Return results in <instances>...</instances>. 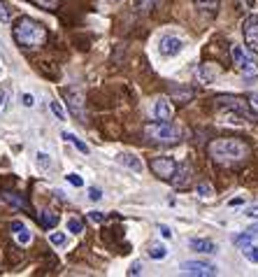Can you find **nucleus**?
Listing matches in <instances>:
<instances>
[{"mask_svg": "<svg viewBox=\"0 0 258 277\" xmlns=\"http://www.w3.org/2000/svg\"><path fill=\"white\" fill-rule=\"evenodd\" d=\"M2 200H5V203H9L12 208H28V203H26V200H23L19 193L5 191V193H2Z\"/></svg>", "mask_w": 258, "mask_h": 277, "instance_id": "5701e85b", "label": "nucleus"}, {"mask_svg": "<svg viewBox=\"0 0 258 277\" xmlns=\"http://www.w3.org/2000/svg\"><path fill=\"white\" fill-rule=\"evenodd\" d=\"M63 96H65V103H68V110L70 114L75 116L79 123H86V112H84V93L79 86H68L63 89Z\"/></svg>", "mask_w": 258, "mask_h": 277, "instance_id": "20e7f679", "label": "nucleus"}, {"mask_svg": "<svg viewBox=\"0 0 258 277\" xmlns=\"http://www.w3.org/2000/svg\"><path fill=\"white\" fill-rule=\"evenodd\" d=\"M38 168L47 172V170L52 168V156L45 154V152H38Z\"/></svg>", "mask_w": 258, "mask_h": 277, "instance_id": "393cba45", "label": "nucleus"}, {"mask_svg": "<svg viewBox=\"0 0 258 277\" xmlns=\"http://www.w3.org/2000/svg\"><path fill=\"white\" fill-rule=\"evenodd\" d=\"M0 21H2V23L12 21V14H9V7L5 5V0H0Z\"/></svg>", "mask_w": 258, "mask_h": 277, "instance_id": "bb28decb", "label": "nucleus"}, {"mask_svg": "<svg viewBox=\"0 0 258 277\" xmlns=\"http://www.w3.org/2000/svg\"><path fill=\"white\" fill-rule=\"evenodd\" d=\"M14 40L21 47H26V49H33V47L45 45L47 28L40 21L31 19V16H21V19L14 23Z\"/></svg>", "mask_w": 258, "mask_h": 277, "instance_id": "f03ea898", "label": "nucleus"}, {"mask_svg": "<svg viewBox=\"0 0 258 277\" xmlns=\"http://www.w3.org/2000/svg\"><path fill=\"white\" fill-rule=\"evenodd\" d=\"M21 103L26 105V108H33V105H35V96H33V93H23Z\"/></svg>", "mask_w": 258, "mask_h": 277, "instance_id": "473e14b6", "label": "nucleus"}, {"mask_svg": "<svg viewBox=\"0 0 258 277\" xmlns=\"http://www.w3.org/2000/svg\"><path fill=\"white\" fill-rule=\"evenodd\" d=\"M237 5H242V7H251L254 5V0H235Z\"/></svg>", "mask_w": 258, "mask_h": 277, "instance_id": "a19ab883", "label": "nucleus"}, {"mask_svg": "<svg viewBox=\"0 0 258 277\" xmlns=\"http://www.w3.org/2000/svg\"><path fill=\"white\" fill-rule=\"evenodd\" d=\"M193 96H196V91L193 89H189V86H170V98L175 100V103H179V105H186V103H191L193 100Z\"/></svg>", "mask_w": 258, "mask_h": 277, "instance_id": "ddd939ff", "label": "nucleus"}, {"mask_svg": "<svg viewBox=\"0 0 258 277\" xmlns=\"http://www.w3.org/2000/svg\"><path fill=\"white\" fill-rule=\"evenodd\" d=\"M61 138L65 140V142H70V145H75L77 149H79V152H82V154H91V147H89V145H84V142H82V140H79V138H77L75 133H68V131H63V133H61Z\"/></svg>", "mask_w": 258, "mask_h": 277, "instance_id": "aec40b11", "label": "nucleus"}, {"mask_svg": "<svg viewBox=\"0 0 258 277\" xmlns=\"http://www.w3.org/2000/svg\"><path fill=\"white\" fill-rule=\"evenodd\" d=\"M158 231H160V235H163L165 240H170V238H172V228H170L167 223H160V226H158Z\"/></svg>", "mask_w": 258, "mask_h": 277, "instance_id": "72a5a7b5", "label": "nucleus"}, {"mask_svg": "<svg viewBox=\"0 0 258 277\" xmlns=\"http://www.w3.org/2000/svg\"><path fill=\"white\" fill-rule=\"evenodd\" d=\"M89 198H91V200H100V198H103V191H100L98 186H91V189H89Z\"/></svg>", "mask_w": 258, "mask_h": 277, "instance_id": "c9c22d12", "label": "nucleus"}, {"mask_svg": "<svg viewBox=\"0 0 258 277\" xmlns=\"http://www.w3.org/2000/svg\"><path fill=\"white\" fill-rule=\"evenodd\" d=\"M189 247L193 252H203V254H216L219 252V247L214 245L212 240H205V238H191Z\"/></svg>", "mask_w": 258, "mask_h": 277, "instance_id": "2eb2a0df", "label": "nucleus"}, {"mask_svg": "<svg viewBox=\"0 0 258 277\" xmlns=\"http://www.w3.org/2000/svg\"><path fill=\"white\" fill-rule=\"evenodd\" d=\"M254 105H258V93H254Z\"/></svg>", "mask_w": 258, "mask_h": 277, "instance_id": "37998d69", "label": "nucleus"}, {"mask_svg": "<svg viewBox=\"0 0 258 277\" xmlns=\"http://www.w3.org/2000/svg\"><path fill=\"white\" fill-rule=\"evenodd\" d=\"M230 56H233V63H235V68L242 72V77H244V79H254V77L258 75L256 63H254L249 56H247V52H244L242 47L233 45V49H230Z\"/></svg>", "mask_w": 258, "mask_h": 277, "instance_id": "39448f33", "label": "nucleus"}, {"mask_svg": "<svg viewBox=\"0 0 258 277\" xmlns=\"http://www.w3.org/2000/svg\"><path fill=\"white\" fill-rule=\"evenodd\" d=\"M193 5L198 9H203V12H207V14H219L221 0H193Z\"/></svg>", "mask_w": 258, "mask_h": 277, "instance_id": "6ab92c4d", "label": "nucleus"}, {"mask_svg": "<svg viewBox=\"0 0 258 277\" xmlns=\"http://www.w3.org/2000/svg\"><path fill=\"white\" fill-rule=\"evenodd\" d=\"M209 156L216 163H240L249 156V145L237 138H221L209 142Z\"/></svg>", "mask_w": 258, "mask_h": 277, "instance_id": "f257e3e1", "label": "nucleus"}, {"mask_svg": "<svg viewBox=\"0 0 258 277\" xmlns=\"http://www.w3.org/2000/svg\"><path fill=\"white\" fill-rule=\"evenodd\" d=\"M68 182H70L72 186H82V184H84V182H82V177H79L77 172H70V175H68Z\"/></svg>", "mask_w": 258, "mask_h": 277, "instance_id": "f704fd0d", "label": "nucleus"}, {"mask_svg": "<svg viewBox=\"0 0 258 277\" xmlns=\"http://www.w3.org/2000/svg\"><path fill=\"white\" fill-rule=\"evenodd\" d=\"M5 98H7V96H5V91L0 89V108H2V103H5Z\"/></svg>", "mask_w": 258, "mask_h": 277, "instance_id": "79ce46f5", "label": "nucleus"}, {"mask_svg": "<svg viewBox=\"0 0 258 277\" xmlns=\"http://www.w3.org/2000/svg\"><path fill=\"white\" fill-rule=\"evenodd\" d=\"M219 75H221V68L214 65V63H203V65H198V70H196V77L200 84H212Z\"/></svg>", "mask_w": 258, "mask_h": 277, "instance_id": "9b49d317", "label": "nucleus"}, {"mask_svg": "<svg viewBox=\"0 0 258 277\" xmlns=\"http://www.w3.org/2000/svg\"><path fill=\"white\" fill-rule=\"evenodd\" d=\"M152 170L156 177L170 182V177L175 175V170H177V161L170 159V156H156V159H152Z\"/></svg>", "mask_w": 258, "mask_h": 277, "instance_id": "1a4fd4ad", "label": "nucleus"}, {"mask_svg": "<svg viewBox=\"0 0 258 277\" xmlns=\"http://www.w3.org/2000/svg\"><path fill=\"white\" fill-rule=\"evenodd\" d=\"M184 52V40L177 38V35H165L160 38L158 42V54L165 56V58H172V56H179Z\"/></svg>", "mask_w": 258, "mask_h": 277, "instance_id": "9d476101", "label": "nucleus"}, {"mask_svg": "<svg viewBox=\"0 0 258 277\" xmlns=\"http://www.w3.org/2000/svg\"><path fill=\"white\" fill-rule=\"evenodd\" d=\"M31 2H35V5H40V7H45V9H56L58 7V0H31Z\"/></svg>", "mask_w": 258, "mask_h": 277, "instance_id": "c756f323", "label": "nucleus"}, {"mask_svg": "<svg viewBox=\"0 0 258 277\" xmlns=\"http://www.w3.org/2000/svg\"><path fill=\"white\" fill-rule=\"evenodd\" d=\"M179 270L189 277H214L219 273V268L214 263H207V261H184L179 266Z\"/></svg>", "mask_w": 258, "mask_h": 277, "instance_id": "6e6552de", "label": "nucleus"}, {"mask_svg": "<svg viewBox=\"0 0 258 277\" xmlns=\"http://www.w3.org/2000/svg\"><path fill=\"white\" fill-rule=\"evenodd\" d=\"M154 116L158 119V121H170L172 119V105H170V100L167 98H158L154 103Z\"/></svg>", "mask_w": 258, "mask_h": 277, "instance_id": "4468645a", "label": "nucleus"}, {"mask_svg": "<svg viewBox=\"0 0 258 277\" xmlns=\"http://www.w3.org/2000/svg\"><path fill=\"white\" fill-rule=\"evenodd\" d=\"M244 215L249 217V219H258V205H251V208L244 210Z\"/></svg>", "mask_w": 258, "mask_h": 277, "instance_id": "e433bc0d", "label": "nucleus"}, {"mask_svg": "<svg viewBox=\"0 0 258 277\" xmlns=\"http://www.w3.org/2000/svg\"><path fill=\"white\" fill-rule=\"evenodd\" d=\"M65 240H68L65 233H49V242H52L53 247H63L65 245Z\"/></svg>", "mask_w": 258, "mask_h": 277, "instance_id": "a878e982", "label": "nucleus"}, {"mask_svg": "<svg viewBox=\"0 0 258 277\" xmlns=\"http://www.w3.org/2000/svg\"><path fill=\"white\" fill-rule=\"evenodd\" d=\"M170 184L175 186V189H186L191 184V168L189 166H177L175 175L170 177Z\"/></svg>", "mask_w": 258, "mask_h": 277, "instance_id": "f8f14e48", "label": "nucleus"}, {"mask_svg": "<svg viewBox=\"0 0 258 277\" xmlns=\"http://www.w3.org/2000/svg\"><path fill=\"white\" fill-rule=\"evenodd\" d=\"M12 231H14V238H16V242L19 245H31V240H33V235H31V231L26 228V223L23 222H12Z\"/></svg>", "mask_w": 258, "mask_h": 277, "instance_id": "dca6fc26", "label": "nucleus"}, {"mask_svg": "<svg viewBox=\"0 0 258 277\" xmlns=\"http://www.w3.org/2000/svg\"><path fill=\"white\" fill-rule=\"evenodd\" d=\"M198 193H200V196H209V193H212V186L209 184H198Z\"/></svg>", "mask_w": 258, "mask_h": 277, "instance_id": "58836bf2", "label": "nucleus"}, {"mask_svg": "<svg viewBox=\"0 0 258 277\" xmlns=\"http://www.w3.org/2000/svg\"><path fill=\"white\" fill-rule=\"evenodd\" d=\"M242 38L251 54H258V16L249 14L242 21Z\"/></svg>", "mask_w": 258, "mask_h": 277, "instance_id": "423d86ee", "label": "nucleus"}, {"mask_svg": "<svg viewBox=\"0 0 258 277\" xmlns=\"http://www.w3.org/2000/svg\"><path fill=\"white\" fill-rule=\"evenodd\" d=\"M49 108H52V112L53 114H56V119H65V110L61 108V103H56V100H52V103H49Z\"/></svg>", "mask_w": 258, "mask_h": 277, "instance_id": "cd10ccee", "label": "nucleus"}, {"mask_svg": "<svg viewBox=\"0 0 258 277\" xmlns=\"http://www.w3.org/2000/svg\"><path fill=\"white\" fill-rule=\"evenodd\" d=\"M242 254L249 263H258V247H254V245L242 247Z\"/></svg>", "mask_w": 258, "mask_h": 277, "instance_id": "b1692460", "label": "nucleus"}, {"mask_svg": "<svg viewBox=\"0 0 258 277\" xmlns=\"http://www.w3.org/2000/svg\"><path fill=\"white\" fill-rule=\"evenodd\" d=\"M68 231L70 233H82V222H79V219H75V217H72V219H68Z\"/></svg>", "mask_w": 258, "mask_h": 277, "instance_id": "7c9ffc66", "label": "nucleus"}, {"mask_svg": "<svg viewBox=\"0 0 258 277\" xmlns=\"http://www.w3.org/2000/svg\"><path fill=\"white\" fill-rule=\"evenodd\" d=\"M119 163H121V166H126V168H130V170H135V172H142V168H145V166H142V161H140L135 154H130V152H126V154L119 156Z\"/></svg>", "mask_w": 258, "mask_h": 277, "instance_id": "a211bd4d", "label": "nucleus"}, {"mask_svg": "<svg viewBox=\"0 0 258 277\" xmlns=\"http://www.w3.org/2000/svg\"><path fill=\"white\" fill-rule=\"evenodd\" d=\"M216 103H219V108L230 110V112L240 114L242 119H254V112H251L249 103H247L244 98H237V96H219Z\"/></svg>", "mask_w": 258, "mask_h": 277, "instance_id": "0eeeda50", "label": "nucleus"}, {"mask_svg": "<svg viewBox=\"0 0 258 277\" xmlns=\"http://www.w3.org/2000/svg\"><path fill=\"white\" fill-rule=\"evenodd\" d=\"M228 205H230V208H237V205H244V198H242V196H240V198H230V200H228Z\"/></svg>", "mask_w": 258, "mask_h": 277, "instance_id": "ea45409f", "label": "nucleus"}, {"mask_svg": "<svg viewBox=\"0 0 258 277\" xmlns=\"http://www.w3.org/2000/svg\"><path fill=\"white\" fill-rule=\"evenodd\" d=\"M145 135L152 142H177L184 135V131H182V126H177V123L158 121L156 119V121L145 126Z\"/></svg>", "mask_w": 258, "mask_h": 277, "instance_id": "7ed1b4c3", "label": "nucleus"}, {"mask_svg": "<svg viewBox=\"0 0 258 277\" xmlns=\"http://www.w3.org/2000/svg\"><path fill=\"white\" fill-rule=\"evenodd\" d=\"M160 0H137V9L140 12H147V9H152L154 5H158Z\"/></svg>", "mask_w": 258, "mask_h": 277, "instance_id": "c85d7f7f", "label": "nucleus"}, {"mask_svg": "<svg viewBox=\"0 0 258 277\" xmlns=\"http://www.w3.org/2000/svg\"><path fill=\"white\" fill-rule=\"evenodd\" d=\"M258 235V226H254V228H249V231H244V233H240V235H235L233 238V242H235L237 247H247V245H251V240L256 238Z\"/></svg>", "mask_w": 258, "mask_h": 277, "instance_id": "412c9836", "label": "nucleus"}, {"mask_svg": "<svg viewBox=\"0 0 258 277\" xmlns=\"http://www.w3.org/2000/svg\"><path fill=\"white\" fill-rule=\"evenodd\" d=\"M40 223H42L45 228H56V223H58V215L52 212V210H42V212H40Z\"/></svg>", "mask_w": 258, "mask_h": 277, "instance_id": "4be33fe9", "label": "nucleus"}, {"mask_svg": "<svg viewBox=\"0 0 258 277\" xmlns=\"http://www.w3.org/2000/svg\"><path fill=\"white\" fill-rule=\"evenodd\" d=\"M89 219L96 222V223H103L105 222V212H100V210H91V212H89Z\"/></svg>", "mask_w": 258, "mask_h": 277, "instance_id": "2f4dec72", "label": "nucleus"}, {"mask_svg": "<svg viewBox=\"0 0 258 277\" xmlns=\"http://www.w3.org/2000/svg\"><path fill=\"white\" fill-rule=\"evenodd\" d=\"M147 254H149V259H154V261H165L167 254H170V249H167L165 245H160V242H152L149 249H147Z\"/></svg>", "mask_w": 258, "mask_h": 277, "instance_id": "f3484780", "label": "nucleus"}, {"mask_svg": "<svg viewBox=\"0 0 258 277\" xmlns=\"http://www.w3.org/2000/svg\"><path fill=\"white\" fill-rule=\"evenodd\" d=\"M140 273H142V263H140V261H135L133 266H130L128 275H133V277H135V275H140Z\"/></svg>", "mask_w": 258, "mask_h": 277, "instance_id": "4c0bfd02", "label": "nucleus"}]
</instances>
